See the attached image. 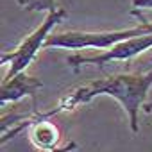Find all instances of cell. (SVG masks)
<instances>
[{
	"instance_id": "6",
	"label": "cell",
	"mask_w": 152,
	"mask_h": 152,
	"mask_svg": "<svg viewBox=\"0 0 152 152\" xmlns=\"http://www.w3.org/2000/svg\"><path fill=\"white\" fill-rule=\"evenodd\" d=\"M27 124H31V141L34 143V147L41 148V150H56L57 148V143L61 140V132L57 129L56 124H52L48 118H38L36 115L32 116V120L29 122H22L20 127H16L15 131L9 132L7 138L15 136V132H18L20 129H23ZM7 138H4L2 141H6Z\"/></svg>"
},
{
	"instance_id": "2",
	"label": "cell",
	"mask_w": 152,
	"mask_h": 152,
	"mask_svg": "<svg viewBox=\"0 0 152 152\" xmlns=\"http://www.w3.org/2000/svg\"><path fill=\"white\" fill-rule=\"evenodd\" d=\"M152 34V22H143L138 27L131 29H118V31H100V32H86V31H68L61 34H50L45 47L48 48H97V50H109L120 41L129 38Z\"/></svg>"
},
{
	"instance_id": "3",
	"label": "cell",
	"mask_w": 152,
	"mask_h": 152,
	"mask_svg": "<svg viewBox=\"0 0 152 152\" xmlns=\"http://www.w3.org/2000/svg\"><path fill=\"white\" fill-rule=\"evenodd\" d=\"M64 18H66V11L59 9V7L52 13H47V18L39 23V27L34 29L13 52H4L0 56V63L9 64V70H7L4 79H11L29 68V64L34 61L38 52L45 47L48 36L52 34V29L56 25H59Z\"/></svg>"
},
{
	"instance_id": "10",
	"label": "cell",
	"mask_w": 152,
	"mask_h": 152,
	"mask_svg": "<svg viewBox=\"0 0 152 152\" xmlns=\"http://www.w3.org/2000/svg\"><path fill=\"white\" fill-rule=\"evenodd\" d=\"M145 106V111L147 113H152V102H148V104H143Z\"/></svg>"
},
{
	"instance_id": "8",
	"label": "cell",
	"mask_w": 152,
	"mask_h": 152,
	"mask_svg": "<svg viewBox=\"0 0 152 152\" xmlns=\"http://www.w3.org/2000/svg\"><path fill=\"white\" fill-rule=\"evenodd\" d=\"M134 9L131 13H136L138 9H152V0H132Z\"/></svg>"
},
{
	"instance_id": "7",
	"label": "cell",
	"mask_w": 152,
	"mask_h": 152,
	"mask_svg": "<svg viewBox=\"0 0 152 152\" xmlns=\"http://www.w3.org/2000/svg\"><path fill=\"white\" fill-rule=\"evenodd\" d=\"M18 4L27 11L36 13H52L56 11V0H18Z\"/></svg>"
},
{
	"instance_id": "4",
	"label": "cell",
	"mask_w": 152,
	"mask_h": 152,
	"mask_svg": "<svg viewBox=\"0 0 152 152\" xmlns=\"http://www.w3.org/2000/svg\"><path fill=\"white\" fill-rule=\"evenodd\" d=\"M148 48H152V34H143L120 41L109 50H104L97 56H70L68 63L72 68H79L83 64H107L113 61H129Z\"/></svg>"
},
{
	"instance_id": "5",
	"label": "cell",
	"mask_w": 152,
	"mask_h": 152,
	"mask_svg": "<svg viewBox=\"0 0 152 152\" xmlns=\"http://www.w3.org/2000/svg\"><path fill=\"white\" fill-rule=\"evenodd\" d=\"M41 86L43 84L39 79L31 77L25 72H22L11 79L2 81V86H0V102L7 104V102H16L23 97H31L32 106H36V93Z\"/></svg>"
},
{
	"instance_id": "9",
	"label": "cell",
	"mask_w": 152,
	"mask_h": 152,
	"mask_svg": "<svg viewBox=\"0 0 152 152\" xmlns=\"http://www.w3.org/2000/svg\"><path fill=\"white\" fill-rule=\"evenodd\" d=\"M75 147H77V145H75V141H70L66 147H59V148H56V150H52V152H72Z\"/></svg>"
},
{
	"instance_id": "1",
	"label": "cell",
	"mask_w": 152,
	"mask_h": 152,
	"mask_svg": "<svg viewBox=\"0 0 152 152\" xmlns=\"http://www.w3.org/2000/svg\"><path fill=\"white\" fill-rule=\"evenodd\" d=\"M152 86V70L145 73H120V75H111L106 79L93 81L86 86H79L73 91H70L66 97L61 99V102L41 115H36L38 118H50L57 113L63 111H72L75 107H79L81 104L90 102L95 97H111L120 106L127 111L129 115V124L131 131L138 132V111L145 104L148 88Z\"/></svg>"
}]
</instances>
